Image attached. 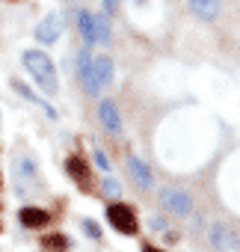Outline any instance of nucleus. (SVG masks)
Returning a JSON list of instances; mask_svg holds the SVG:
<instances>
[{"label": "nucleus", "mask_w": 240, "mask_h": 252, "mask_svg": "<svg viewBox=\"0 0 240 252\" xmlns=\"http://www.w3.org/2000/svg\"><path fill=\"white\" fill-rule=\"evenodd\" d=\"M116 9H119V0H104V15H107V18H110Z\"/></svg>", "instance_id": "19"}, {"label": "nucleus", "mask_w": 240, "mask_h": 252, "mask_svg": "<svg viewBox=\"0 0 240 252\" xmlns=\"http://www.w3.org/2000/svg\"><path fill=\"white\" fill-rule=\"evenodd\" d=\"M160 202H163V208H166L169 214H178V217H187V214L193 211L190 196H187L184 190H178V187H166V190L160 193Z\"/></svg>", "instance_id": "5"}, {"label": "nucleus", "mask_w": 240, "mask_h": 252, "mask_svg": "<svg viewBox=\"0 0 240 252\" xmlns=\"http://www.w3.org/2000/svg\"><path fill=\"white\" fill-rule=\"evenodd\" d=\"M234 240H237V237H234L225 225H213V228H210V243H213L216 249H231Z\"/></svg>", "instance_id": "11"}, {"label": "nucleus", "mask_w": 240, "mask_h": 252, "mask_svg": "<svg viewBox=\"0 0 240 252\" xmlns=\"http://www.w3.org/2000/svg\"><path fill=\"white\" fill-rule=\"evenodd\" d=\"M143 252H163V249H154V246H146Z\"/></svg>", "instance_id": "20"}, {"label": "nucleus", "mask_w": 240, "mask_h": 252, "mask_svg": "<svg viewBox=\"0 0 240 252\" xmlns=\"http://www.w3.org/2000/svg\"><path fill=\"white\" fill-rule=\"evenodd\" d=\"M187 3L199 15V21H216L219 18V0H187Z\"/></svg>", "instance_id": "7"}, {"label": "nucleus", "mask_w": 240, "mask_h": 252, "mask_svg": "<svg viewBox=\"0 0 240 252\" xmlns=\"http://www.w3.org/2000/svg\"><path fill=\"white\" fill-rule=\"evenodd\" d=\"M65 169H68V175L77 181V184H83V187H89V166L80 160V158H68V163H65Z\"/></svg>", "instance_id": "10"}, {"label": "nucleus", "mask_w": 240, "mask_h": 252, "mask_svg": "<svg viewBox=\"0 0 240 252\" xmlns=\"http://www.w3.org/2000/svg\"><path fill=\"white\" fill-rule=\"evenodd\" d=\"M92 33H95V42L107 45L110 42V18L101 12V15H92Z\"/></svg>", "instance_id": "12"}, {"label": "nucleus", "mask_w": 240, "mask_h": 252, "mask_svg": "<svg viewBox=\"0 0 240 252\" xmlns=\"http://www.w3.org/2000/svg\"><path fill=\"white\" fill-rule=\"evenodd\" d=\"M107 220H110V225H113L116 231H122V234H137V228H140L137 214H134L128 205H119V202H113V205L107 208Z\"/></svg>", "instance_id": "3"}, {"label": "nucleus", "mask_w": 240, "mask_h": 252, "mask_svg": "<svg viewBox=\"0 0 240 252\" xmlns=\"http://www.w3.org/2000/svg\"><path fill=\"white\" fill-rule=\"evenodd\" d=\"M83 228H86V231H89V237H95V240H98V237H101V228H98V225H95V222H92V220H83Z\"/></svg>", "instance_id": "18"}, {"label": "nucleus", "mask_w": 240, "mask_h": 252, "mask_svg": "<svg viewBox=\"0 0 240 252\" xmlns=\"http://www.w3.org/2000/svg\"><path fill=\"white\" fill-rule=\"evenodd\" d=\"M62 36V15L60 12H48L39 24H36V39L42 45H54Z\"/></svg>", "instance_id": "4"}, {"label": "nucleus", "mask_w": 240, "mask_h": 252, "mask_svg": "<svg viewBox=\"0 0 240 252\" xmlns=\"http://www.w3.org/2000/svg\"><path fill=\"white\" fill-rule=\"evenodd\" d=\"M48 220H51V214H48V211H42V208H21V222H24L27 228L48 225Z\"/></svg>", "instance_id": "9"}, {"label": "nucleus", "mask_w": 240, "mask_h": 252, "mask_svg": "<svg viewBox=\"0 0 240 252\" xmlns=\"http://www.w3.org/2000/svg\"><path fill=\"white\" fill-rule=\"evenodd\" d=\"M98 119H101V125H104L110 134H119V131H122V119H119V110H116V104H113L110 98H104V101L98 104Z\"/></svg>", "instance_id": "6"}, {"label": "nucleus", "mask_w": 240, "mask_h": 252, "mask_svg": "<svg viewBox=\"0 0 240 252\" xmlns=\"http://www.w3.org/2000/svg\"><path fill=\"white\" fill-rule=\"evenodd\" d=\"M128 169H131L134 181L140 184V190H149V187H151V172H149V166H146L140 158H128Z\"/></svg>", "instance_id": "8"}, {"label": "nucleus", "mask_w": 240, "mask_h": 252, "mask_svg": "<svg viewBox=\"0 0 240 252\" xmlns=\"http://www.w3.org/2000/svg\"><path fill=\"white\" fill-rule=\"evenodd\" d=\"M77 30L83 33L86 48H89V45H95V33H92V12H86V9H80V12H77Z\"/></svg>", "instance_id": "13"}, {"label": "nucleus", "mask_w": 240, "mask_h": 252, "mask_svg": "<svg viewBox=\"0 0 240 252\" xmlns=\"http://www.w3.org/2000/svg\"><path fill=\"white\" fill-rule=\"evenodd\" d=\"M89 65H92V57H89V51L83 48V51H80V57H77V71H80V77L89 71Z\"/></svg>", "instance_id": "14"}, {"label": "nucleus", "mask_w": 240, "mask_h": 252, "mask_svg": "<svg viewBox=\"0 0 240 252\" xmlns=\"http://www.w3.org/2000/svg\"><path fill=\"white\" fill-rule=\"evenodd\" d=\"M110 80H113V60H110V57H95L92 65H89V71L83 74L86 92H89V95H98Z\"/></svg>", "instance_id": "2"}, {"label": "nucleus", "mask_w": 240, "mask_h": 252, "mask_svg": "<svg viewBox=\"0 0 240 252\" xmlns=\"http://www.w3.org/2000/svg\"><path fill=\"white\" fill-rule=\"evenodd\" d=\"M24 68L33 74V80L45 89V95H57V68L45 51H24Z\"/></svg>", "instance_id": "1"}, {"label": "nucleus", "mask_w": 240, "mask_h": 252, "mask_svg": "<svg viewBox=\"0 0 240 252\" xmlns=\"http://www.w3.org/2000/svg\"><path fill=\"white\" fill-rule=\"evenodd\" d=\"M45 246H51V249H65L68 240H65L62 234H51V237H45Z\"/></svg>", "instance_id": "15"}, {"label": "nucleus", "mask_w": 240, "mask_h": 252, "mask_svg": "<svg viewBox=\"0 0 240 252\" xmlns=\"http://www.w3.org/2000/svg\"><path fill=\"white\" fill-rule=\"evenodd\" d=\"M95 166H98L101 172H110V160H107L104 152H95Z\"/></svg>", "instance_id": "17"}, {"label": "nucleus", "mask_w": 240, "mask_h": 252, "mask_svg": "<svg viewBox=\"0 0 240 252\" xmlns=\"http://www.w3.org/2000/svg\"><path fill=\"white\" fill-rule=\"evenodd\" d=\"M104 193H107L110 199H116L119 193H122V184H119V181H113V178H107V181H104Z\"/></svg>", "instance_id": "16"}]
</instances>
